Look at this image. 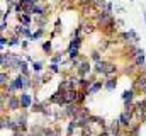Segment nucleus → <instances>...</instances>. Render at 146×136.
Here are the masks:
<instances>
[{
	"label": "nucleus",
	"mask_w": 146,
	"mask_h": 136,
	"mask_svg": "<svg viewBox=\"0 0 146 136\" xmlns=\"http://www.w3.org/2000/svg\"><path fill=\"white\" fill-rule=\"evenodd\" d=\"M115 19L112 17V14L107 12V10H99L97 14H95V24L97 26H100L102 29H106L109 24H112Z\"/></svg>",
	"instance_id": "f257e3e1"
},
{
	"label": "nucleus",
	"mask_w": 146,
	"mask_h": 136,
	"mask_svg": "<svg viewBox=\"0 0 146 136\" xmlns=\"http://www.w3.org/2000/svg\"><path fill=\"white\" fill-rule=\"evenodd\" d=\"M134 116H136L134 107H133V109H124V111L121 112V116H119V123H121V126H122L124 129H127V128L134 123Z\"/></svg>",
	"instance_id": "f03ea898"
},
{
	"label": "nucleus",
	"mask_w": 146,
	"mask_h": 136,
	"mask_svg": "<svg viewBox=\"0 0 146 136\" xmlns=\"http://www.w3.org/2000/svg\"><path fill=\"white\" fill-rule=\"evenodd\" d=\"M133 89L138 94H146V73L145 71H139L138 73V77L133 82Z\"/></svg>",
	"instance_id": "7ed1b4c3"
},
{
	"label": "nucleus",
	"mask_w": 146,
	"mask_h": 136,
	"mask_svg": "<svg viewBox=\"0 0 146 136\" xmlns=\"http://www.w3.org/2000/svg\"><path fill=\"white\" fill-rule=\"evenodd\" d=\"M134 95H136V90H134L133 87L122 92L121 99L124 102V109H133V107H134Z\"/></svg>",
	"instance_id": "20e7f679"
},
{
	"label": "nucleus",
	"mask_w": 146,
	"mask_h": 136,
	"mask_svg": "<svg viewBox=\"0 0 146 136\" xmlns=\"http://www.w3.org/2000/svg\"><path fill=\"white\" fill-rule=\"evenodd\" d=\"M92 71H94V67L90 65L88 60H85L83 63H80V65L76 67V75H78V77H88Z\"/></svg>",
	"instance_id": "39448f33"
},
{
	"label": "nucleus",
	"mask_w": 146,
	"mask_h": 136,
	"mask_svg": "<svg viewBox=\"0 0 146 136\" xmlns=\"http://www.w3.org/2000/svg\"><path fill=\"white\" fill-rule=\"evenodd\" d=\"M21 109H24V111H29L31 107H33V104H34V99H33V95L31 94H27V92H21Z\"/></svg>",
	"instance_id": "423d86ee"
},
{
	"label": "nucleus",
	"mask_w": 146,
	"mask_h": 136,
	"mask_svg": "<svg viewBox=\"0 0 146 136\" xmlns=\"http://www.w3.org/2000/svg\"><path fill=\"white\" fill-rule=\"evenodd\" d=\"M134 65L138 68H143L146 65V56H145V49H141V48H138V51H136V55H134Z\"/></svg>",
	"instance_id": "0eeeda50"
},
{
	"label": "nucleus",
	"mask_w": 146,
	"mask_h": 136,
	"mask_svg": "<svg viewBox=\"0 0 146 136\" xmlns=\"http://www.w3.org/2000/svg\"><path fill=\"white\" fill-rule=\"evenodd\" d=\"M7 109L9 111H17L21 109V97L19 95H10L7 99Z\"/></svg>",
	"instance_id": "6e6552de"
},
{
	"label": "nucleus",
	"mask_w": 146,
	"mask_h": 136,
	"mask_svg": "<svg viewBox=\"0 0 146 136\" xmlns=\"http://www.w3.org/2000/svg\"><path fill=\"white\" fill-rule=\"evenodd\" d=\"M107 67H109V61H106V60H100V61H97L95 65H94V73H97V75H106V71H107Z\"/></svg>",
	"instance_id": "1a4fd4ad"
},
{
	"label": "nucleus",
	"mask_w": 146,
	"mask_h": 136,
	"mask_svg": "<svg viewBox=\"0 0 146 136\" xmlns=\"http://www.w3.org/2000/svg\"><path fill=\"white\" fill-rule=\"evenodd\" d=\"M17 70H19V73H22V75H26V77H31V70H29V61L27 60H19V63H17Z\"/></svg>",
	"instance_id": "9d476101"
},
{
	"label": "nucleus",
	"mask_w": 146,
	"mask_h": 136,
	"mask_svg": "<svg viewBox=\"0 0 146 136\" xmlns=\"http://www.w3.org/2000/svg\"><path fill=\"white\" fill-rule=\"evenodd\" d=\"M15 121H17V124H19V129L21 131H26L27 129V112L24 111V112H21L17 117H15Z\"/></svg>",
	"instance_id": "9b49d317"
},
{
	"label": "nucleus",
	"mask_w": 146,
	"mask_h": 136,
	"mask_svg": "<svg viewBox=\"0 0 146 136\" xmlns=\"http://www.w3.org/2000/svg\"><path fill=\"white\" fill-rule=\"evenodd\" d=\"M82 44H83V37L82 36H75V37L70 39V44H68L66 49H80Z\"/></svg>",
	"instance_id": "f8f14e48"
},
{
	"label": "nucleus",
	"mask_w": 146,
	"mask_h": 136,
	"mask_svg": "<svg viewBox=\"0 0 146 136\" xmlns=\"http://www.w3.org/2000/svg\"><path fill=\"white\" fill-rule=\"evenodd\" d=\"M33 17H34L33 14H26V12H24V14H19V15H17V21H19L22 26H31V24H33Z\"/></svg>",
	"instance_id": "ddd939ff"
},
{
	"label": "nucleus",
	"mask_w": 146,
	"mask_h": 136,
	"mask_svg": "<svg viewBox=\"0 0 146 136\" xmlns=\"http://www.w3.org/2000/svg\"><path fill=\"white\" fill-rule=\"evenodd\" d=\"M104 89V80H95L92 85H90V89H88V95H95L99 90H102Z\"/></svg>",
	"instance_id": "4468645a"
},
{
	"label": "nucleus",
	"mask_w": 146,
	"mask_h": 136,
	"mask_svg": "<svg viewBox=\"0 0 146 136\" xmlns=\"http://www.w3.org/2000/svg\"><path fill=\"white\" fill-rule=\"evenodd\" d=\"M104 89L106 90H115L117 89V78L115 77H109L104 80Z\"/></svg>",
	"instance_id": "2eb2a0df"
},
{
	"label": "nucleus",
	"mask_w": 146,
	"mask_h": 136,
	"mask_svg": "<svg viewBox=\"0 0 146 136\" xmlns=\"http://www.w3.org/2000/svg\"><path fill=\"white\" fill-rule=\"evenodd\" d=\"M41 48H42L44 55H53V41H51V37H49L48 41H42Z\"/></svg>",
	"instance_id": "dca6fc26"
},
{
	"label": "nucleus",
	"mask_w": 146,
	"mask_h": 136,
	"mask_svg": "<svg viewBox=\"0 0 146 136\" xmlns=\"http://www.w3.org/2000/svg\"><path fill=\"white\" fill-rule=\"evenodd\" d=\"M12 80H10V77H9V73L5 71V70H2V73H0V85H2V89H5L9 83H10Z\"/></svg>",
	"instance_id": "f3484780"
},
{
	"label": "nucleus",
	"mask_w": 146,
	"mask_h": 136,
	"mask_svg": "<svg viewBox=\"0 0 146 136\" xmlns=\"http://www.w3.org/2000/svg\"><path fill=\"white\" fill-rule=\"evenodd\" d=\"M80 26H82V29H83V33H85V34L94 33V29H95V24H94V22H90V21H88V22H87V21H83Z\"/></svg>",
	"instance_id": "a211bd4d"
},
{
	"label": "nucleus",
	"mask_w": 146,
	"mask_h": 136,
	"mask_svg": "<svg viewBox=\"0 0 146 136\" xmlns=\"http://www.w3.org/2000/svg\"><path fill=\"white\" fill-rule=\"evenodd\" d=\"M31 70H33V73H42L44 63H42V61H33V63H31Z\"/></svg>",
	"instance_id": "6ab92c4d"
},
{
	"label": "nucleus",
	"mask_w": 146,
	"mask_h": 136,
	"mask_svg": "<svg viewBox=\"0 0 146 136\" xmlns=\"http://www.w3.org/2000/svg\"><path fill=\"white\" fill-rule=\"evenodd\" d=\"M115 73H117V65H115V63H110V61H109V67H107V71H106L104 78H109V77H114Z\"/></svg>",
	"instance_id": "aec40b11"
},
{
	"label": "nucleus",
	"mask_w": 146,
	"mask_h": 136,
	"mask_svg": "<svg viewBox=\"0 0 146 136\" xmlns=\"http://www.w3.org/2000/svg\"><path fill=\"white\" fill-rule=\"evenodd\" d=\"M127 36H129V43H133V44H138L139 43V34L136 33L134 29H129L127 31Z\"/></svg>",
	"instance_id": "412c9836"
},
{
	"label": "nucleus",
	"mask_w": 146,
	"mask_h": 136,
	"mask_svg": "<svg viewBox=\"0 0 146 136\" xmlns=\"http://www.w3.org/2000/svg\"><path fill=\"white\" fill-rule=\"evenodd\" d=\"M44 33H46V31H44V27H37L36 33H33V36L29 37V41H37V39H41V37L44 36Z\"/></svg>",
	"instance_id": "4be33fe9"
},
{
	"label": "nucleus",
	"mask_w": 146,
	"mask_h": 136,
	"mask_svg": "<svg viewBox=\"0 0 146 136\" xmlns=\"http://www.w3.org/2000/svg\"><path fill=\"white\" fill-rule=\"evenodd\" d=\"M21 36H17V34H14L12 37H9V46L10 48H14V46H21Z\"/></svg>",
	"instance_id": "5701e85b"
},
{
	"label": "nucleus",
	"mask_w": 146,
	"mask_h": 136,
	"mask_svg": "<svg viewBox=\"0 0 146 136\" xmlns=\"http://www.w3.org/2000/svg\"><path fill=\"white\" fill-rule=\"evenodd\" d=\"M63 55H66V51H60L54 56H51V63H63Z\"/></svg>",
	"instance_id": "b1692460"
},
{
	"label": "nucleus",
	"mask_w": 146,
	"mask_h": 136,
	"mask_svg": "<svg viewBox=\"0 0 146 136\" xmlns=\"http://www.w3.org/2000/svg\"><path fill=\"white\" fill-rule=\"evenodd\" d=\"M90 60H92L94 63L100 61V60H102V56H100V49H94V51L90 53Z\"/></svg>",
	"instance_id": "393cba45"
},
{
	"label": "nucleus",
	"mask_w": 146,
	"mask_h": 136,
	"mask_svg": "<svg viewBox=\"0 0 146 136\" xmlns=\"http://www.w3.org/2000/svg\"><path fill=\"white\" fill-rule=\"evenodd\" d=\"M78 3L83 7V10H87V9H90V7H94L95 0H78Z\"/></svg>",
	"instance_id": "a878e982"
},
{
	"label": "nucleus",
	"mask_w": 146,
	"mask_h": 136,
	"mask_svg": "<svg viewBox=\"0 0 146 136\" xmlns=\"http://www.w3.org/2000/svg\"><path fill=\"white\" fill-rule=\"evenodd\" d=\"M106 5H107V0H95L94 7H97L99 10H106Z\"/></svg>",
	"instance_id": "bb28decb"
},
{
	"label": "nucleus",
	"mask_w": 146,
	"mask_h": 136,
	"mask_svg": "<svg viewBox=\"0 0 146 136\" xmlns=\"http://www.w3.org/2000/svg\"><path fill=\"white\" fill-rule=\"evenodd\" d=\"M48 70H49L51 73H60V63H51V65L48 67Z\"/></svg>",
	"instance_id": "cd10ccee"
},
{
	"label": "nucleus",
	"mask_w": 146,
	"mask_h": 136,
	"mask_svg": "<svg viewBox=\"0 0 146 136\" xmlns=\"http://www.w3.org/2000/svg\"><path fill=\"white\" fill-rule=\"evenodd\" d=\"M0 46H2V49H3L5 46H9V37H5L3 34H2V37H0Z\"/></svg>",
	"instance_id": "c85d7f7f"
},
{
	"label": "nucleus",
	"mask_w": 146,
	"mask_h": 136,
	"mask_svg": "<svg viewBox=\"0 0 146 136\" xmlns=\"http://www.w3.org/2000/svg\"><path fill=\"white\" fill-rule=\"evenodd\" d=\"M21 3H31V5H36V3H41V0H19Z\"/></svg>",
	"instance_id": "c756f323"
},
{
	"label": "nucleus",
	"mask_w": 146,
	"mask_h": 136,
	"mask_svg": "<svg viewBox=\"0 0 146 136\" xmlns=\"http://www.w3.org/2000/svg\"><path fill=\"white\" fill-rule=\"evenodd\" d=\"M29 43H31L29 39H26V41H22V43H21V48H22V49H27V48H29Z\"/></svg>",
	"instance_id": "7c9ffc66"
},
{
	"label": "nucleus",
	"mask_w": 146,
	"mask_h": 136,
	"mask_svg": "<svg viewBox=\"0 0 146 136\" xmlns=\"http://www.w3.org/2000/svg\"><path fill=\"white\" fill-rule=\"evenodd\" d=\"M106 10L112 14V10H114V3H112V2H107V5H106Z\"/></svg>",
	"instance_id": "2f4dec72"
},
{
	"label": "nucleus",
	"mask_w": 146,
	"mask_h": 136,
	"mask_svg": "<svg viewBox=\"0 0 146 136\" xmlns=\"http://www.w3.org/2000/svg\"><path fill=\"white\" fill-rule=\"evenodd\" d=\"M5 29H7V21H2V26H0V31H2V34L5 33Z\"/></svg>",
	"instance_id": "473e14b6"
},
{
	"label": "nucleus",
	"mask_w": 146,
	"mask_h": 136,
	"mask_svg": "<svg viewBox=\"0 0 146 136\" xmlns=\"http://www.w3.org/2000/svg\"><path fill=\"white\" fill-rule=\"evenodd\" d=\"M12 136H26V135H24V131H15Z\"/></svg>",
	"instance_id": "72a5a7b5"
},
{
	"label": "nucleus",
	"mask_w": 146,
	"mask_h": 136,
	"mask_svg": "<svg viewBox=\"0 0 146 136\" xmlns=\"http://www.w3.org/2000/svg\"><path fill=\"white\" fill-rule=\"evenodd\" d=\"M115 22H117V26H124V21L122 19H115Z\"/></svg>",
	"instance_id": "f704fd0d"
},
{
	"label": "nucleus",
	"mask_w": 146,
	"mask_h": 136,
	"mask_svg": "<svg viewBox=\"0 0 146 136\" xmlns=\"http://www.w3.org/2000/svg\"><path fill=\"white\" fill-rule=\"evenodd\" d=\"M143 17H145V22H146V10L143 9Z\"/></svg>",
	"instance_id": "c9c22d12"
},
{
	"label": "nucleus",
	"mask_w": 146,
	"mask_h": 136,
	"mask_svg": "<svg viewBox=\"0 0 146 136\" xmlns=\"http://www.w3.org/2000/svg\"><path fill=\"white\" fill-rule=\"evenodd\" d=\"M145 101H146V94H145Z\"/></svg>",
	"instance_id": "e433bc0d"
}]
</instances>
